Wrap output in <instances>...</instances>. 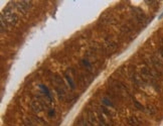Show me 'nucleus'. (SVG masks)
<instances>
[{
  "mask_svg": "<svg viewBox=\"0 0 163 126\" xmlns=\"http://www.w3.org/2000/svg\"><path fill=\"white\" fill-rule=\"evenodd\" d=\"M50 81H52V84L54 85L56 93V95H58V97L60 98V100L68 101V88L66 87L64 81L62 80L58 75H52V76H50Z\"/></svg>",
  "mask_w": 163,
  "mask_h": 126,
  "instance_id": "f257e3e1",
  "label": "nucleus"
},
{
  "mask_svg": "<svg viewBox=\"0 0 163 126\" xmlns=\"http://www.w3.org/2000/svg\"><path fill=\"white\" fill-rule=\"evenodd\" d=\"M52 103H50L48 99L44 101V98L42 96H38L36 99H33L30 103V108L35 114L42 113V112L46 111L48 109V107L50 105H52Z\"/></svg>",
  "mask_w": 163,
  "mask_h": 126,
  "instance_id": "f03ea898",
  "label": "nucleus"
},
{
  "mask_svg": "<svg viewBox=\"0 0 163 126\" xmlns=\"http://www.w3.org/2000/svg\"><path fill=\"white\" fill-rule=\"evenodd\" d=\"M3 17H4L5 21L7 22L8 26H15L16 23L18 22V16L16 13H14L12 11V9H10V7L7 6L4 8V10L1 13Z\"/></svg>",
  "mask_w": 163,
  "mask_h": 126,
  "instance_id": "7ed1b4c3",
  "label": "nucleus"
},
{
  "mask_svg": "<svg viewBox=\"0 0 163 126\" xmlns=\"http://www.w3.org/2000/svg\"><path fill=\"white\" fill-rule=\"evenodd\" d=\"M13 5H14V7L20 13H26L27 11L31 8L32 3H31L30 1H24V0H23V1H15V2L13 3Z\"/></svg>",
  "mask_w": 163,
  "mask_h": 126,
  "instance_id": "20e7f679",
  "label": "nucleus"
},
{
  "mask_svg": "<svg viewBox=\"0 0 163 126\" xmlns=\"http://www.w3.org/2000/svg\"><path fill=\"white\" fill-rule=\"evenodd\" d=\"M134 13H135V19H136L137 22L139 24H144L145 20H146V15L141 10H139V9H135Z\"/></svg>",
  "mask_w": 163,
  "mask_h": 126,
  "instance_id": "39448f33",
  "label": "nucleus"
},
{
  "mask_svg": "<svg viewBox=\"0 0 163 126\" xmlns=\"http://www.w3.org/2000/svg\"><path fill=\"white\" fill-rule=\"evenodd\" d=\"M127 122H128V124L130 126H140L141 125V121L139 120V118L134 115L129 116L128 119H127Z\"/></svg>",
  "mask_w": 163,
  "mask_h": 126,
  "instance_id": "423d86ee",
  "label": "nucleus"
},
{
  "mask_svg": "<svg viewBox=\"0 0 163 126\" xmlns=\"http://www.w3.org/2000/svg\"><path fill=\"white\" fill-rule=\"evenodd\" d=\"M105 49L107 52H115L116 49H117V44L114 42V41H105Z\"/></svg>",
  "mask_w": 163,
  "mask_h": 126,
  "instance_id": "0eeeda50",
  "label": "nucleus"
},
{
  "mask_svg": "<svg viewBox=\"0 0 163 126\" xmlns=\"http://www.w3.org/2000/svg\"><path fill=\"white\" fill-rule=\"evenodd\" d=\"M78 125L80 126H94L91 122L88 120V118L86 116H82L78 120Z\"/></svg>",
  "mask_w": 163,
  "mask_h": 126,
  "instance_id": "6e6552de",
  "label": "nucleus"
},
{
  "mask_svg": "<svg viewBox=\"0 0 163 126\" xmlns=\"http://www.w3.org/2000/svg\"><path fill=\"white\" fill-rule=\"evenodd\" d=\"M0 22H1V33H3L7 30V26H8V24H7V22L5 21L4 17H3L2 15H1V17H0Z\"/></svg>",
  "mask_w": 163,
  "mask_h": 126,
  "instance_id": "1a4fd4ad",
  "label": "nucleus"
},
{
  "mask_svg": "<svg viewBox=\"0 0 163 126\" xmlns=\"http://www.w3.org/2000/svg\"><path fill=\"white\" fill-rule=\"evenodd\" d=\"M83 64H84V66H85V68H86V71H87V72H89V73H92V71H93V66H92L91 63H90L89 61H87V60H84Z\"/></svg>",
  "mask_w": 163,
  "mask_h": 126,
  "instance_id": "9d476101",
  "label": "nucleus"
},
{
  "mask_svg": "<svg viewBox=\"0 0 163 126\" xmlns=\"http://www.w3.org/2000/svg\"><path fill=\"white\" fill-rule=\"evenodd\" d=\"M66 80H68V85H70V87L72 88V89H74V87H76V85H74V82H72V78H70V77L68 76V74H66Z\"/></svg>",
  "mask_w": 163,
  "mask_h": 126,
  "instance_id": "9b49d317",
  "label": "nucleus"
},
{
  "mask_svg": "<svg viewBox=\"0 0 163 126\" xmlns=\"http://www.w3.org/2000/svg\"><path fill=\"white\" fill-rule=\"evenodd\" d=\"M103 101H104V103L107 104V105L111 106V107H115V104H114L113 102L111 101V100H108V98H104Z\"/></svg>",
  "mask_w": 163,
  "mask_h": 126,
  "instance_id": "f8f14e48",
  "label": "nucleus"
},
{
  "mask_svg": "<svg viewBox=\"0 0 163 126\" xmlns=\"http://www.w3.org/2000/svg\"><path fill=\"white\" fill-rule=\"evenodd\" d=\"M159 54H160L161 58L163 59V44H162V46H161V48L159 49Z\"/></svg>",
  "mask_w": 163,
  "mask_h": 126,
  "instance_id": "ddd939ff",
  "label": "nucleus"
}]
</instances>
